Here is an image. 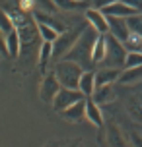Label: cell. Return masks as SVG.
Instances as JSON below:
<instances>
[{
	"mask_svg": "<svg viewBox=\"0 0 142 147\" xmlns=\"http://www.w3.org/2000/svg\"><path fill=\"white\" fill-rule=\"evenodd\" d=\"M99 31L88 23V27L82 31V35L78 37V41L74 43V47L64 54V58L78 62L84 70H90L94 66V47H96L97 39H99Z\"/></svg>",
	"mask_w": 142,
	"mask_h": 147,
	"instance_id": "1",
	"label": "cell"
},
{
	"mask_svg": "<svg viewBox=\"0 0 142 147\" xmlns=\"http://www.w3.org/2000/svg\"><path fill=\"white\" fill-rule=\"evenodd\" d=\"M103 35H105V45H107V54H105V60L101 62V66L123 70L127 54H128L127 45L121 39H117L115 35H111V33H103Z\"/></svg>",
	"mask_w": 142,
	"mask_h": 147,
	"instance_id": "2",
	"label": "cell"
},
{
	"mask_svg": "<svg viewBox=\"0 0 142 147\" xmlns=\"http://www.w3.org/2000/svg\"><path fill=\"white\" fill-rule=\"evenodd\" d=\"M84 72H86V70H84L78 62L68 60V58H62L59 64H55V76L59 78V81L62 83V87L78 89L80 78H82Z\"/></svg>",
	"mask_w": 142,
	"mask_h": 147,
	"instance_id": "3",
	"label": "cell"
},
{
	"mask_svg": "<svg viewBox=\"0 0 142 147\" xmlns=\"http://www.w3.org/2000/svg\"><path fill=\"white\" fill-rule=\"evenodd\" d=\"M88 27V20L82 23V25H78V27H74V29H66L62 31L59 35V39L57 41H53V56H59V58H64V54H66L72 47H74V43L78 41V37L82 35V31Z\"/></svg>",
	"mask_w": 142,
	"mask_h": 147,
	"instance_id": "4",
	"label": "cell"
},
{
	"mask_svg": "<svg viewBox=\"0 0 142 147\" xmlns=\"http://www.w3.org/2000/svg\"><path fill=\"white\" fill-rule=\"evenodd\" d=\"M86 99L80 89H72V87H60V91L57 93L55 97V101H53V109L57 110V112H62L64 109H68L70 105L78 103V101H82Z\"/></svg>",
	"mask_w": 142,
	"mask_h": 147,
	"instance_id": "5",
	"label": "cell"
},
{
	"mask_svg": "<svg viewBox=\"0 0 142 147\" xmlns=\"http://www.w3.org/2000/svg\"><path fill=\"white\" fill-rule=\"evenodd\" d=\"M60 87H62V83H60L59 78L55 76V72L43 76V81H41V85H39V97H41V101H43V103H53L55 97H57V93L60 91Z\"/></svg>",
	"mask_w": 142,
	"mask_h": 147,
	"instance_id": "6",
	"label": "cell"
},
{
	"mask_svg": "<svg viewBox=\"0 0 142 147\" xmlns=\"http://www.w3.org/2000/svg\"><path fill=\"white\" fill-rule=\"evenodd\" d=\"M107 22H109V33L115 35L117 39H121L123 43L130 37V27L127 23V18H117V16H107Z\"/></svg>",
	"mask_w": 142,
	"mask_h": 147,
	"instance_id": "7",
	"label": "cell"
},
{
	"mask_svg": "<svg viewBox=\"0 0 142 147\" xmlns=\"http://www.w3.org/2000/svg\"><path fill=\"white\" fill-rule=\"evenodd\" d=\"M105 16H117V18H130V16L138 14L132 6H128L127 2H123V0H117V2H113L109 6H103L99 8Z\"/></svg>",
	"mask_w": 142,
	"mask_h": 147,
	"instance_id": "8",
	"label": "cell"
},
{
	"mask_svg": "<svg viewBox=\"0 0 142 147\" xmlns=\"http://www.w3.org/2000/svg\"><path fill=\"white\" fill-rule=\"evenodd\" d=\"M86 20L90 25H94L101 35L109 33V22H107V16L97 8V10H86Z\"/></svg>",
	"mask_w": 142,
	"mask_h": 147,
	"instance_id": "9",
	"label": "cell"
},
{
	"mask_svg": "<svg viewBox=\"0 0 142 147\" xmlns=\"http://www.w3.org/2000/svg\"><path fill=\"white\" fill-rule=\"evenodd\" d=\"M123 70L117 68H101L96 72V87H103V85H111L115 81H119V76Z\"/></svg>",
	"mask_w": 142,
	"mask_h": 147,
	"instance_id": "10",
	"label": "cell"
},
{
	"mask_svg": "<svg viewBox=\"0 0 142 147\" xmlns=\"http://www.w3.org/2000/svg\"><path fill=\"white\" fill-rule=\"evenodd\" d=\"M86 120L91 122L94 126H97V128L103 126L101 110H99V107H97V101H94L91 97H86Z\"/></svg>",
	"mask_w": 142,
	"mask_h": 147,
	"instance_id": "11",
	"label": "cell"
},
{
	"mask_svg": "<svg viewBox=\"0 0 142 147\" xmlns=\"http://www.w3.org/2000/svg\"><path fill=\"white\" fill-rule=\"evenodd\" d=\"M60 114L66 118V120H70V122H78V120L86 118V99H82V101H78V103H74V105H70V107L64 109Z\"/></svg>",
	"mask_w": 142,
	"mask_h": 147,
	"instance_id": "12",
	"label": "cell"
},
{
	"mask_svg": "<svg viewBox=\"0 0 142 147\" xmlns=\"http://www.w3.org/2000/svg\"><path fill=\"white\" fill-rule=\"evenodd\" d=\"M78 89L82 91L86 97H91L94 93H96V72H90V70H86V72L82 74V78H80V85H78Z\"/></svg>",
	"mask_w": 142,
	"mask_h": 147,
	"instance_id": "13",
	"label": "cell"
},
{
	"mask_svg": "<svg viewBox=\"0 0 142 147\" xmlns=\"http://www.w3.org/2000/svg\"><path fill=\"white\" fill-rule=\"evenodd\" d=\"M6 49H8V56H20V52H22V39H20V33L18 29L10 31L6 35Z\"/></svg>",
	"mask_w": 142,
	"mask_h": 147,
	"instance_id": "14",
	"label": "cell"
},
{
	"mask_svg": "<svg viewBox=\"0 0 142 147\" xmlns=\"http://www.w3.org/2000/svg\"><path fill=\"white\" fill-rule=\"evenodd\" d=\"M142 80V64L134 68H125L119 76V81L125 83V85H132V83H138Z\"/></svg>",
	"mask_w": 142,
	"mask_h": 147,
	"instance_id": "15",
	"label": "cell"
},
{
	"mask_svg": "<svg viewBox=\"0 0 142 147\" xmlns=\"http://www.w3.org/2000/svg\"><path fill=\"white\" fill-rule=\"evenodd\" d=\"M55 4L62 12H76V10H88L90 8L88 0H55Z\"/></svg>",
	"mask_w": 142,
	"mask_h": 147,
	"instance_id": "16",
	"label": "cell"
},
{
	"mask_svg": "<svg viewBox=\"0 0 142 147\" xmlns=\"http://www.w3.org/2000/svg\"><path fill=\"white\" fill-rule=\"evenodd\" d=\"M37 27H39V37L43 41H57L59 35H60V31L57 27H53L51 23L41 22V20H37Z\"/></svg>",
	"mask_w": 142,
	"mask_h": 147,
	"instance_id": "17",
	"label": "cell"
},
{
	"mask_svg": "<svg viewBox=\"0 0 142 147\" xmlns=\"http://www.w3.org/2000/svg\"><path fill=\"white\" fill-rule=\"evenodd\" d=\"M51 58H53V41H43L39 47V68L43 70V74H45V68L51 62Z\"/></svg>",
	"mask_w": 142,
	"mask_h": 147,
	"instance_id": "18",
	"label": "cell"
},
{
	"mask_svg": "<svg viewBox=\"0 0 142 147\" xmlns=\"http://www.w3.org/2000/svg\"><path fill=\"white\" fill-rule=\"evenodd\" d=\"M107 54V45H105V35H99L96 47H94V64H101Z\"/></svg>",
	"mask_w": 142,
	"mask_h": 147,
	"instance_id": "19",
	"label": "cell"
},
{
	"mask_svg": "<svg viewBox=\"0 0 142 147\" xmlns=\"http://www.w3.org/2000/svg\"><path fill=\"white\" fill-rule=\"evenodd\" d=\"M0 29L4 31V33H10V31L16 29V23H14V18H12V14H8L6 10H2L0 8Z\"/></svg>",
	"mask_w": 142,
	"mask_h": 147,
	"instance_id": "20",
	"label": "cell"
},
{
	"mask_svg": "<svg viewBox=\"0 0 142 147\" xmlns=\"http://www.w3.org/2000/svg\"><path fill=\"white\" fill-rule=\"evenodd\" d=\"M140 64H142V52L128 51L127 60H125V68H134V66H140ZM125 68H123V70H125Z\"/></svg>",
	"mask_w": 142,
	"mask_h": 147,
	"instance_id": "21",
	"label": "cell"
},
{
	"mask_svg": "<svg viewBox=\"0 0 142 147\" xmlns=\"http://www.w3.org/2000/svg\"><path fill=\"white\" fill-rule=\"evenodd\" d=\"M125 45H127L128 51H138V52H142V35H138V33H130V37L125 41Z\"/></svg>",
	"mask_w": 142,
	"mask_h": 147,
	"instance_id": "22",
	"label": "cell"
},
{
	"mask_svg": "<svg viewBox=\"0 0 142 147\" xmlns=\"http://www.w3.org/2000/svg\"><path fill=\"white\" fill-rule=\"evenodd\" d=\"M96 101L99 103V101H109L113 97V93H111V85H103V87H97L96 89Z\"/></svg>",
	"mask_w": 142,
	"mask_h": 147,
	"instance_id": "23",
	"label": "cell"
},
{
	"mask_svg": "<svg viewBox=\"0 0 142 147\" xmlns=\"http://www.w3.org/2000/svg\"><path fill=\"white\" fill-rule=\"evenodd\" d=\"M33 4H35L37 8H43L47 14H53V12L59 10L57 4H55V0H33Z\"/></svg>",
	"mask_w": 142,
	"mask_h": 147,
	"instance_id": "24",
	"label": "cell"
},
{
	"mask_svg": "<svg viewBox=\"0 0 142 147\" xmlns=\"http://www.w3.org/2000/svg\"><path fill=\"white\" fill-rule=\"evenodd\" d=\"M0 54H8V49H6V33L0 29Z\"/></svg>",
	"mask_w": 142,
	"mask_h": 147,
	"instance_id": "25",
	"label": "cell"
},
{
	"mask_svg": "<svg viewBox=\"0 0 142 147\" xmlns=\"http://www.w3.org/2000/svg\"><path fill=\"white\" fill-rule=\"evenodd\" d=\"M123 2H127L128 6H132L138 14H142V0H123Z\"/></svg>",
	"mask_w": 142,
	"mask_h": 147,
	"instance_id": "26",
	"label": "cell"
},
{
	"mask_svg": "<svg viewBox=\"0 0 142 147\" xmlns=\"http://www.w3.org/2000/svg\"><path fill=\"white\" fill-rule=\"evenodd\" d=\"M113 2H117V0H96V6L97 8H103V6H109Z\"/></svg>",
	"mask_w": 142,
	"mask_h": 147,
	"instance_id": "27",
	"label": "cell"
},
{
	"mask_svg": "<svg viewBox=\"0 0 142 147\" xmlns=\"http://www.w3.org/2000/svg\"><path fill=\"white\" fill-rule=\"evenodd\" d=\"M0 56H2V54H0Z\"/></svg>",
	"mask_w": 142,
	"mask_h": 147,
	"instance_id": "28",
	"label": "cell"
}]
</instances>
